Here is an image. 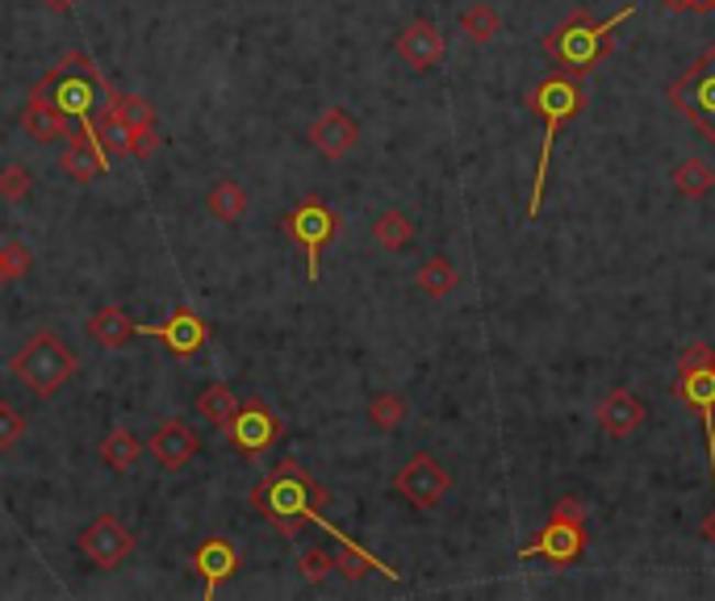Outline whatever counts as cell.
<instances>
[{
    "mask_svg": "<svg viewBox=\"0 0 715 601\" xmlns=\"http://www.w3.org/2000/svg\"><path fill=\"white\" fill-rule=\"evenodd\" d=\"M322 505H331V493L297 459H280L268 477L255 480L252 489V510L273 522L280 535L297 539L315 522V526H327L336 539H348L343 531H336L331 522L322 519Z\"/></svg>",
    "mask_w": 715,
    "mask_h": 601,
    "instance_id": "6da1fadb",
    "label": "cell"
},
{
    "mask_svg": "<svg viewBox=\"0 0 715 601\" xmlns=\"http://www.w3.org/2000/svg\"><path fill=\"white\" fill-rule=\"evenodd\" d=\"M106 76L97 71V63L85 51H67L59 67H51L43 80L34 84V92H43L46 101H55L72 122H80L85 134L97 138V109L106 104Z\"/></svg>",
    "mask_w": 715,
    "mask_h": 601,
    "instance_id": "7a4b0ae2",
    "label": "cell"
},
{
    "mask_svg": "<svg viewBox=\"0 0 715 601\" xmlns=\"http://www.w3.org/2000/svg\"><path fill=\"white\" fill-rule=\"evenodd\" d=\"M527 104L540 113V122H544V146H540V164H536V185H531V201H527V213L536 218L540 205H544V185H548V159H552V143H557V134L565 130V122L578 118V109L586 104V88L582 80L573 76V71H557V76H548L531 88V97Z\"/></svg>",
    "mask_w": 715,
    "mask_h": 601,
    "instance_id": "3957f363",
    "label": "cell"
},
{
    "mask_svg": "<svg viewBox=\"0 0 715 601\" xmlns=\"http://www.w3.org/2000/svg\"><path fill=\"white\" fill-rule=\"evenodd\" d=\"M628 18H636V4H624V9H619L610 21H603V25H594L586 13H573L561 30H552L544 38V55L548 59H557L565 71H573V76H586V71H594V67L610 55L615 30H619Z\"/></svg>",
    "mask_w": 715,
    "mask_h": 601,
    "instance_id": "277c9868",
    "label": "cell"
},
{
    "mask_svg": "<svg viewBox=\"0 0 715 601\" xmlns=\"http://www.w3.org/2000/svg\"><path fill=\"white\" fill-rule=\"evenodd\" d=\"M9 372L22 380L34 397H55L72 376L80 372V355L67 347L55 331H34L25 347L9 359Z\"/></svg>",
    "mask_w": 715,
    "mask_h": 601,
    "instance_id": "5b68a950",
    "label": "cell"
},
{
    "mask_svg": "<svg viewBox=\"0 0 715 601\" xmlns=\"http://www.w3.org/2000/svg\"><path fill=\"white\" fill-rule=\"evenodd\" d=\"M280 230H285V238L294 247H301V255H306V276H310V285H318V276H322V251L331 247V238H336L339 230V218L331 213V205L318 192H310V197H301L285 213Z\"/></svg>",
    "mask_w": 715,
    "mask_h": 601,
    "instance_id": "8992f818",
    "label": "cell"
},
{
    "mask_svg": "<svg viewBox=\"0 0 715 601\" xmlns=\"http://www.w3.org/2000/svg\"><path fill=\"white\" fill-rule=\"evenodd\" d=\"M670 104L707 143H715V46H707L682 76H673Z\"/></svg>",
    "mask_w": 715,
    "mask_h": 601,
    "instance_id": "52a82bcc",
    "label": "cell"
},
{
    "mask_svg": "<svg viewBox=\"0 0 715 601\" xmlns=\"http://www.w3.org/2000/svg\"><path fill=\"white\" fill-rule=\"evenodd\" d=\"M280 435H285L280 418H276L273 405H268V401H260V397H252V401H239L231 426H227L231 447L239 452V456H248V459H260Z\"/></svg>",
    "mask_w": 715,
    "mask_h": 601,
    "instance_id": "ba28073f",
    "label": "cell"
},
{
    "mask_svg": "<svg viewBox=\"0 0 715 601\" xmlns=\"http://www.w3.org/2000/svg\"><path fill=\"white\" fill-rule=\"evenodd\" d=\"M394 489H398V498L410 501L415 510H436V505L448 498V489H452V472H448L436 456L419 452V456H410L398 468Z\"/></svg>",
    "mask_w": 715,
    "mask_h": 601,
    "instance_id": "9c48e42d",
    "label": "cell"
},
{
    "mask_svg": "<svg viewBox=\"0 0 715 601\" xmlns=\"http://www.w3.org/2000/svg\"><path fill=\"white\" fill-rule=\"evenodd\" d=\"M670 397H678L686 410L703 418V435H707V456H712V485H715V359L698 368H678L670 385Z\"/></svg>",
    "mask_w": 715,
    "mask_h": 601,
    "instance_id": "30bf717a",
    "label": "cell"
},
{
    "mask_svg": "<svg viewBox=\"0 0 715 601\" xmlns=\"http://www.w3.org/2000/svg\"><path fill=\"white\" fill-rule=\"evenodd\" d=\"M586 556V522H565V519H548V526L536 535V543H527L519 552V560H548L557 568L582 560Z\"/></svg>",
    "mask_w": 715,
    "mask_h": 601,
    "instance_id": "8fae6325",
    "label": "cell"
},
{
    "mask_svg": "<svg viewBox=\"0 0 715 601\" xmlns=\"http://www.w3.org/2000/svg\"><path fill=\"white\" fill-rule=\"evenodd\" d=\"M80 552H85V560L92 564V568L109 572V568H118L122 560H130L134 535H130L113 514H101V519L88 522L85 531H80Z\"/></svg>",
    "mask_w": 715,
    "mask_h": 601,
    "instance_id": "7c38bea8",
    "label": "cell"
},
{
    "mask_svg": "<svg viewBox=\"0 0 715 601\" xmlns=\"http://www.w3.org/2000/svg\"><path fill=\"white\" fill-rule=\"evenodd\" d=\"M306 138H310V146H315L318 155H327V159H343V155H352V151H356L360 122L348 113V109L331 104V109H322L315 122H310Z\"/></svg>",
    "mask_w": 715,
    "mask_h": 601,
    "instance_id": "4fadbf2b",
    "label": "cell"
},
{
    "mask_svg": "<svg viewBox=\"0 0 715 601\" xmlns=\"http://www.w3.org/2000/svg\"><path fill=\"white\" fill-rule=\"evenodd\" d=\"M201 452V438L189 422H160L147 435V456L164 468V472H180L193 456Z\"/></svg>",
    "mask_w": 715,
    "mask_h": 601,
    "instance_id": "5bb4252c",
    "label": "cell"
},
{
    "mask_svg": "<svg viewBox=\"0 0 715 601\" xmlns=\"http://www.w3.org/2000/svg\"><path fill=\"white\" fill-rule=\"evenodd\" d=\"M139 334H151V338H160L164 347H168L176 359H193V355L206 347V338H210V326L197 318L193 310L185 305H176L168 313V322L164 326H139Z\"/></svg>",
    "mask_w": 715,
    "mask_h": 601,
    "instance_id": "9a60e30c",
    "label": "cell"
},
{
    "mask_svg": "<svg viewBox=\"0 0 715 601\" xmlns=\"http://www.w3.org/2000/svg\"><path fill=\"white\" fill-rule=\"evenodd\" d=\"M59 171H64L72 185H97L101 176L109 171V155H106V146L97 143L92 134H67V146H64V155H59Z\"/></svg>",
    "mask_w": 715,
    "mask_h": 601,
    "instance_id": "2e32d148",
    "label": "cell"
},
{
    "mask_svg": "<svg viewBox=\"0 0 715 601\" xmlns=\"http://www.w3.org/2000/svg\"><path fill=\"white\" fill-rule=\"evenodd\" d=\"M394 51H398V59L410 67V71H431L436 63L443 59V34L436 21H410L406 30H402L398 38H394Z\"/></svg>",
    "mask_w": 715,
    "mask_h": 601,
    "instance_id": "e0dca14e",
    "label": "cell"
},
{
    "mask_svg": "<svg viewBox=\"0 0 715 601\" xmlns=\"http://www.w3.org/2000/svg\"><path fill=\"white\" fill-rule=\"evenodd\" d=\"M645 418H649V410H645V401L631 393V389H615L598 405V426L610 438H631L645 426Z\"/></svg>",
    "mask_w": 715,
    "mask_h": 601,
    "instance_id": "ac0fdd59",
    "label": "cell"
},
{
    "mask_svg": "<svg viewBox=\"0 0 715 601\" xmlns=\"http://www.w3.org/2000/svg\"><path fill=\"white\" fill-rule=\"evenodd\" d=\"M22 125L34 143H59V138L72 134V118H67L55 101H46L43 92H30V97H25Z\"/></svg>",
    "mask_w": 715,
    "mask_h": 601,
    "instance_id": "d6986e66",
    "label": "cell"
},
{
    "mask_svg": "<svg viewBox=\"0 0 715 601\" xmlns=\"http://www.w3.org/2000/svg\"><path fill=\"white\" fill-rule=\"evenodd\" d=\"M193 572L206 581V598L218 593V585L231 581L234 572H239V552H234L227 539H206L197 552H193Z\"/></svg>",
    "mask_w": 715,
    "mask_h": 601,
    "instance_id": "ffe728a7",
    "label": "cell"
},
{
    "mask_svg": "<svg viewBox=\"0 0 715 601\" xmlns=\"http://www.w3.org/2000/svg\"><path fill=\"white\" fill-rule=\"evenodd\" d=\"M85 331L97 347H106V352H122V347L134 343L139 322H130V313L122 310V305H106V310H97L92 318H88Z\"/></svg>",
    "mask_w": 715,
    "mask_h": 601,
    "instance_id": "44dd1931",
    "label": "cell"
},
{
    "mask_svg": "<svg viewBox=\"0 0 715 601\" xmlns=\"http://www.w3.org/2000/svg\"><path fill=\"white\" fill-rule=\"evenodd\" d=\"M336 572L343 581H364L369 572H385L389 581H402V572H394L389 564H381L377 556H369L360 543L352 539H339V552H336Z\"/></svg>",
    "mask_w": 715,
    "mask_h": 601,
    "instance_id": "7402d4cb",
    "label": "cell"
},
{
    "mask_svg": "<svg viewBox=\"0 0 715 601\" xmlns=\"http://www.w3.org/2000/svg\"><path fill=\"white\" fill-rule=\"evenodd\" d=\"M147 452V438H139L130 426H113L106 438H101V459H106L113 472H130Z\"/></svg>",
    "mask_w": 715,
    "mask_h": 601,
    "instance_id": "603a6c76",
    "label": "cell"
},
{
    "mask_svg": "<svg viewBox=\"0 0 715 601\" xmlns=\"http://www.w3.org/2000/svg\"><path fill=\"white\" fill-rule=\"evenodd\" d=\"M670 180H673V188L686 197V201H703V197L715 188V167L707 164V159H698V155H694V159L673 164Z\"/></svg>",
    "mask_w": 715,
    "mask_h": 601,
    "instance_id": "cb8c5ba5",
    "label": "cell"
},
{
    "mask_svg": "<svg viewBox=\"0 0 715 601\" xmlns=\"http://www.w3.org/2000/svg\"><path fill=\"white\" fill-rule=\"evenodd\" d=\"M457 264L448 259V255H431V259H422V268L415 271V285H419L422 297H448V292L457 289Z\"/></svg>",
    "mask_w": 715,
    "mask_h": 601,
    "instance_id": "d4e9b609",
    "label": "cell"
},
{
    "mask_svg": "<svg viewBox=\"0 0 715 601\" xmlns=\"http://www.w3.org/2000/svg\"><path fill=\"white\" fill-rule=\"evenodd\" d=\"M206 205H210V213L218 222L234 226V222L248 213V188L239 185V180H218V185L206 192Z\"/></svg>",
    "mask_w": 715,
    "mask_h": 601,
    "instance_id": "484cf974",
    "label": "cell"
},
{
    "mask_svg": "<svg viewBox=\"0 0 715 601\" xmlns=\"http://www.w3.org/2000/svg\"><path fill=\"white\" fill-rule=\"evenodd\" d=\"M234 410H239V397H234L231 385H222V380L206 385V389H201V397H197V414L206 418V422H213L218 431H227V426H231Z\"/></svg>",
    "mask_w": 715,
    "mask_h": 601,
    "instance_id": "4316f807",
    "label": "cell"
},
{
    "mask_svg": "<svg viewBox=\"0 0 715 601\" xmlns=\"http://www.w3.org/2000/svg\"><path fill=\"white\" fill-rule=\"evenodd\" d=\"M461 30H464V38L482 46V42L498 38L503 18H498V9H494V4H485V0H482V4H469V9L461 13Z\"/></svg>",
    "mask_w": 715,
    "mask_h": 601,
    "instance_id": "83f0119b",
    "label": "cell"
},
{
    "mask_svg": "<svg viewBox=\"0 0 715 601\" xmlns=\"http://www.w3.org/2000/svg\"><path fill=\"white\" fill-rule=\"evenodd\" d=\"M373 238H377V247H385V251H402L410 238H415V226H410V218H406L402 209H385L377 222H373Z\"/></svg>",
    "mask_w": 715,
    "mask_h": 601,
    "instance_id": "f1b7e54d",
    "label": "cell"
},
{
    "mask_svg": "<svg viewBox=\"0 0 715 601\" xmlns=\"http://www.w3.org/2000/svg\"><path fill=\"white\" fill-rule=\"evenodd\" d=\"M406 414H410V405H406V397L402 393H377L369 401V422H373L377 431H385V435H394L402 422H406Z\"/></svg>",
    "mask_w": 715,
    "mask_h": 601,
    "instance_id": "f546056e",
    "label": "cell"
},
{
    "mask_svg": "<svg viewBox=\"0 0 715 601\" xmlns=\"http://www.w3.org/2000/svg\"><path fill=\"white\" fill-rule=\"evenodd\" d=\"M109 101L118 104V113L127 118L130 130H139V125H155V104L147 101V97H134V92H118L113 84L106 88Z\"/></svg>",
    "mask_w": 715,
    "mask_h": 601,
    "instance_id": "4dcf8cb0",
    "label": "cell"
},
{
    "mask_svg": "<svg viewBox=\"0 0 715 601\" xmlns=\"http://www.w3.org/2000/svg\"><path fill=\"white\" fill-rule=\"evenodd\" d=\"M30 268H34V255H30V247L25 243H4L0 247V285H18L22 276H30Z\"/></svg>",
    "mask_w": 715,
    "mask_h": 601,
    "instance_id": "1f68e13d",
    "label": "cell"
},
{
    "mask_svg": "<svg viewBox=\"0 0 715 601\" xmlns=\"http://www.w3.org/2000/svg\"><path fill=\"white\" fill-rule=\"evenodd\" d=\"M30 188H34V171H30V167H22V164L0 167V197H4V201H25Z\"/></svg>",
    "mask_w": 715,
    "mask_h": 601,
    "instance_id": "d6a6232c",
    "label": "cell"
},
{
    "mask_svg": "<svg viewBox=\"0 0 715 601\" xmlns=\"http://www.w3.org/2000/svg\"><path fill=\"white\" fill-rule=\"evenodd\" d=\"M297 568H301V577H306L310 585H322L331 572H336V556H331V552H322V547H306Z\"/></svg>",
    "mask_w": 715,
    "mask_h": 601,
    "instance_id": "836d02e7",
    "label": "cell"
},
{
    "mask_svg": "<svg viewBox=\"0 0 715 601\" xmlns=\"http://www.w3.org/2000/svg\"><path fill=\"white\" fill-rule=\"evenodd\" d=\"M25 438V418L9 405V401H0V452H9V447H18Z\"/></svg>",
    "mask_w": 715,
    "mask_h": 601,
    "instance_id": "e575fe53",
    "label": "cell"
},
{
    "mask_svg": "<svg viewBox=\"0 0 715 601\" xmlns=\"http://www.w3.org/2000/svg\"><path fill=\"white\" fill-rule=\"evenodd\" d=\"M160 130L155 125H139V130H130V159H151L155 151H160Z\"/></svg>",
    "mask_w": 715,
    "mask_h": 601,
    "instance_id": "d590c367",
    "label": "cell"
},
{
    "mask_svg": "<svg viewBox=\"0 0 715 601\" xmlns=\"http://www.w3.org/2000/svg\"><path fill=\"white\" fill-rule=\"evenodd\" d=\"M552 519L586 522V501H582V498H561L557 505H552Z\"/></svg>",
    "mask_w": 715,
    "mask_h": 601,
    "instance_id": "8d00e7d4",
    "label": "cell"
},
{
    "mask_svg": "<svg viewBox=\"0 0 715 601\" xmlns=\"http://www.w3.org/2000/svg\"><path fill=\"white\" fill-rule=\"evenodd\" d=\"M670 9H691V13H715V0H666Z\"/></svg>",
    "mask_w": 715,
    "mask_h": 601,
    "instance_id": "74e56055",
    "label": "cell"
},
{
    "mask_svg": "<svg viewBox=\"0 0 715 601\" xmlns=\"http://www.w3.org/2000/svg\"><path fill=\"white\" fill-rule=\"evenodd\" d=\"M46 9H51V13H72V4H76V0H43Z\"/></svg>",
    "mask_w": 715,
    "mask_h": 601,
    "instance_id": "f35d334b",
    "label": "cell"
},
{
    "mask_svg": "<svg viewBox=\"0 0 715 601\" xmlns=\"http://www.w3.org/2000/svg\"><path fill=\"white\" fill-rule=\"evenodd\" d=\"M703 539L715 543V510H712V514H707V522H703Z\"/></svg>",
    "mask_w": 715,
    "mask_h": 601,
    "instance_id": "ab89813d",
    "label": "cell"
}]
</instances>
